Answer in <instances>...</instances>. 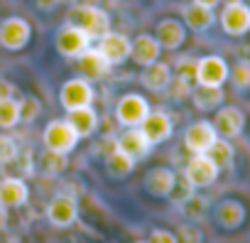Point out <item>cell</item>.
Returning a JSON list of instances; mask_svg holds the SVG:
<instances>
[{
    "label": "cell",
    "mask_w": 250,
    "mask_h": 243,
    "mask_svg": "<svg viewBox=\"0 0 250 243\" xmlns=\"http://www.w3.org/2000/svg\"><path fill=\"white\" fill-rule=\"evenodd\" d=\"M64 3H69V5H76V3H81V0H64Z\"/></svg>",
    "instance_id": "f6af8a7d"
},
{
    "label": "cell",
    "mask_w": 250,
    "mask_h": 243,
    "mask_svg": "<svg viewBox=\"0 0 250 243\" xmlns=\"http://www.w3.org/2000/svg\"><path fill=\"white\" fill-rule=\"evenodd\" d=\"M223 3H248V0H223Z\"/></svg>",
    "instance_id": "ee69618b"
},
{
    "label": "cell",
    "mask_w": 250,
    "mask_h": 243,
    "mask_svg": "<svg viewBox=\"0 0 250 243\" xmlns=\"http://www.w3.org/2000/svg\"><path fill=\"white\" fill-rule=\"evenodd\" d=\"M96 101V88L91 81L81 79V76H74V79H66L59 88V106L69 113V110H76V108H86V106H93Z\"/></svg>",
    "instance_id": "5b68a950"
},
{
    "label": "cell",
    "mask_w": 250,
    "mask_h": 243,
    "mask_svg": "<svg viewBox=\"0 0 250 243\" xmlns=\"http://www.w3.org/2000/svg\"><path fill=\"white\" fill-rule=\"evenodd\" d=\"M206 155L213 160V165H216L218 170H228V167L233 165V160H235V148H233V143H230V140L218 138V140L208 148V153H206Z\"/></svg>",
    "instance_id": "83f0119b"
},
{
    "label": "cell",
    "mask_w": 250,
    "mask_h": 243,
    "mask_svg": "<svg viewBox=\"0 0 250 243\" xmlns=\"http://www.w3.org/2000/svg\"><path fill=\"white\" fill-rule=\"evenodd\" d=\"M135 243H147V241H135Z\"/></svg>",
    "instance_id": "bcb514c9"
},
{
    "label": "cell",
    "mask_w": 250,
    "mask_h": 243,
    "mask_svg": "<svg viewBox=\"0 0 250 243\" xmlns=\"http://www.w3.org/2000/svg\"><path fill=\"white\" fill-rule=\"evenodd\" d=\"M147 243H177V236L174 231H167V228H152Z\"/></svg>",
    "instance_id": "f35d334b"
},
{
    "label": "cell",
    "mask_w": 250,
    "mask_h": 243,
    "mask_svg": "<svg viewBox=\"0 0 250 243\" xmlns=\"http://www.w3.org/2000/svg\"><path fill=\"white\" fill-rule=\"evenodd\" d=\"M76 66H79L81 79H86V81H91V84L105 79V76L113 71V66L105 62V57H103L96 47H88V49L76 59Z\"/></svg>",
    "instance_id": "e0dca14e"
},
{
    "label": "cell",
    "mask_w": 250,
    "mask_h": 243,
    "mask_svg": "<svg viewBox=\"0 0 250 243\" xmlns=\"http://www.w3.org/2000/svg\"><path fill=\"white\" fill-rule=\"evenodd\" d=\"M8 228V209L0 206V231H5Z\"/></svg>",
    "instance_id": "7bdbcfd3"
},
{
    "label": "cell",
    "mask_w": 250,
    "mask_h": 243,
    "mask_svg": "<svg viewBox=\"0 0 250 243\" xmlns=\"http://www.w3.org/2000/svg\"><path fill=\"white\" fill-rule=\"evenodd\" d=\"M179 209H182V214L189 216V219H201V216L206 214V209H208V199L194 192L184 204H179Z\"/></svg>",
    "instance_id": "1f68e13d"
},
{
    "label": "cell",
    "mask_w": 250,
    "mask_h": 243,
    "mask_svg": "<svg viewBox=\"0 0 250 243\" xmlns=\"http://www.w3.org/2000/svg\"><path fill=\"white\" fill-rule=\"evenodd\" d=\"M245 216H248V211H245L243 201H238V199H221V201L216 204V209H213L216 223H218L221 228H226V231L240 228V226L245 223Z\"/></svg>",
    "instance_id": "d6986e66"
},
{
    "label": "cell",
    "mask_w": 250,
    "mask_h": 243,
    "mask_svg": "<svg viewBox=\"0 0 250 243\" xmlns=\"http://www.w3.org/2000/svg\"><path fill=\"white\" fill-rule=\"evenodd\" d=\"M15 165L20 167V175H22V177H32V175L37 172V170H35V157H32L30 150H20Z\"/></svg>",
    "instance_id": "74e56055"
},
{
    "label": "cell",
    "mask_w": 250,
    "mask_h": 243,
    "mask_svg": "<svg viewBox=\"0 0 250 243\" xmlns=\"http://www.w3.org/2000/svg\"><path fill=\"white\" fill-rule=\"evenodd\" d=\"M191 88H194V84H189V81H184V79H179V76H172V84H169V96L174 98V101H184V98H189L191 96Z\"/></svg>",
    "instance_id": "8d00e7d4"
},
{
    "label": "cell",
    "mask_w": 250,
    "mask_h": 243,
    "mask_svg": "<svg viewBox=\"0 0 250 243\" xmlns=\"http://www.w3.org/2000/svg\"><path fill=\"white\" fill-rule=\"evenodd\" d=\"M135 170V160L128 157L125 153H120L118 148H113L110 153H105V172L113 179H125Z\"/></svg>",
    "instance_id": "484cf974"
},
{
    "label": "cell",
    "mask_w": 250,
    "mask_h": 243,
    "mask_svg": "<svg viewBox=\"0 0 250 243\" xmlns=\"http://www.w3.org/2000/svg\"><path fill=\"white\" fill-rule=\"evenodd\" d=\"M18 101H20V123H35L42 113V101L37 96H30V93H25Z\"/></svg>",
    "instance_id": "4dcf8cb0"
},
{
    "label": "cell",
    "mask_w": 250,
    "mask_h": 243,
    "mask_svg": "<svg viewBox=\"0 0 250 243\" xmlns=\"http://www.w3.org/2000/svg\"><path fill=\"white\" fill-rule=\"evenodd\" d=\"M32 40V25L22 15L0 20V47L5 52H22Z\"/></svg>",
    "instance_id": "277c9868"
},
{
    "label": "cell",
    "mask_w": 250,
    "mask_h": 243,
    "mask_svg": "<svg viewBox=\"0 0 250 243\" xmlns=\"http://www.w3.org/2000/svg\"><path fill=\"white\" fill-rule=\"evenodd\" d=\"M20 155V145L10 135H0V165H13Z\"/></svg>",
    "instance_id": "836d02e7"
},
{
    "label": "cell",
    "mask_w": 250,
    "mask_h": 243,
    "mask_svg": "<svg viewBox=\"0 0 250 243\" xmlns=\"http://www.w3.org/2000/svg\"><path fill=\"white\" fill-rule=\"evenodd\" d=\"M174 236H177V243H204V233L194 223H179Z\"/></svg>",
    "instance_id": "d590c367"
},
{
    "label": "cell",
    "mask_w": 250,
    "mask_h": 243,
    "mask_svg": "<svg viewBox=\"0 0 250 243\" xmlns=\"http://www.w3.org/2000/svg\"><path fill=\"white\" fill-rule=\"evenodd\" d=\"M66 123L79 135V140H83V138H91L98 131V113H96L93 106L76 108V110H69L66 113Z\"/></svg>",
    "instance_id": "603a6c76"
},
{
    "label": "cell",
    "mask_w": 250,
    "mask_h": 243,
    "mask_svg": "<svg viewBox=\"0 0 250 243\" xmlns=\"http://www.w3.org/2000/svg\"><path fill=\"white\" fill-rule=\"evenodd\" d=\"M213 128L218 133V138L223 140H235L240 138V133L245 131V113L238 106H221L213 115Z\"/></svg>",
    "instance_id": "8fae6325"
},
{
    "label": "cell",
    "mask_w": 250,
    "mask_h": 243,
    "mask_svg": "<svg viewBox=\"0 0 250 243\" xmlns=\"http://www.w3.org/2000/svg\"><path fill=\"white\" fill-rule=\"evenodd\" d=\"M30 199V187L22 177H3L0 179V206L20 209Z\"/></svg>",
    "instance_id": "ac0fdd59"
},
{
    "label": "cell",
    "mask_w": 250,
    "mask_h": 243,
    "mask_svg": "<svg viewBox=\"0 0 250 243\" xmlns=\"http://www.w3.org/2000/svg\"><path fill=\"white\" fill-rule=\"evenodd\" d=\"M59 3H62V0H32V5H35L40 13H52Z\"/></svg>",
    "instance_id": "60d3db41"
},
{
    "label": "cell",
    "mask_w": 250,
    "mask_h": 243,
    "mask_svg": "<svg viewBox=\"0 0 250 243\" xmlns=\"http://www.w3.org/2000/svg\"><path fill=\"white\" fill-rule=\"evenodd\" d=\"M196 5H201V8H208V10H213L216 5H221V0H194Z\"/></svg>",
    "instance_id": "b9f144b4"
},
{
    "label": "cell",
    "mask_w": 250,
    "mask_h": 243,
    "mask_svg": "<svg viewBox=\"0 0 250 243\" xmlns=\"http://www.w3.org/2000/svg\"><path fill=\"white\" fill-rule=\"evenodd\" d=\"M130 44H133L130 37H125L123 32H113V30L96 40V49L105 57L110 66H120L123 62L130 59Z\"/></svg>",
    "instance_id": "30bf717a"
},
{
    "label": "cell",
    "mask_w": 250,
    "mask_h": 243,
    "mask_svg": "<svg viewBox=\"0 0 250 243\" xmlns=\"http://www.w3.org/2000/svg\"><path fill=\"white\" fill-rule=\"evenodd\" d=\"M174 76H179V79L194 84V76H196V57H191V54L179 57V59L174 62Z\"/></svg>",
    "instance_id": "d6a6232c"
},
{
    "label": "cell",
    "mask_w": 250,
    "mask_h": 243,
    "mask_svg": "<svg viewBox=\"0 0 250 243\" xmlns=\"http://www.w3.org/2000/svg\"><path fill=\"white\" fill-rule=\"evenodd\" d=\"M216 140H218V133H216L211 120H194L184 131V148L191 155H206Z\"/></svg>",
    "instance_id": "7c38bea8"
},
{
    "label": "cell",
    "mask_w": 250,
    "mask_h": 243,
    "mask_svg": "<svg viewBox=\"0 0 250 243\" xmlns=\"http://www.w3.org/2000/svg\"><path fill=\"white\" fill-rule=\"evenodd\" d=\"M182 15H184V20H182L184 27L191 30V32H206V30H211L213 22H216V13L208 10V8H201V5H196V3L187 5Z\"/></svg>",
    "instance_id": "d4e9b609"
},
{
    "label": "cell",
    "mask_w": 250,
    "mask_h": 243,
    "mask_svg": "<svg viewBox=\"0 0 250 243\" xmlns=\"http://www.w3.org/2000/svg\"><path fill=\"white\" fill-rule=\"evenodd\" d=\"M160 54H162V47H160V42L155 40V35H147V32H143V35H138L135 40H133V44H130V59L138 64V66H150V64H155V62H160Z\"/></svg>",
    "instance_id": "44dd1931"
},
{
    "label": "cell",
    "mask_w": 250,
    "mask_h": 243,
    "mask_svg": "<svg viewBox=\"0 0 250 243\" xmlns=\"http://www.w3.org/2000/svg\"><path fill=\"white\" fill-rule=\"evenodd\" d=\"M228 81L240 93H248L250 91V59L248 57H240V59L233 62V66L228 71Z\"/></svg>",
    "instance_id": "f1b7e54d"
},
{
    "label": "cell",
    "mask_w": 250,
    "mask_h": 243,
    "mask_svg": "<svg viewBox=\"0 0 250 243\" xmlns=\"http://www.w3.org/2000/svg\"><path fill=\"white\" fill-rule=\"evenodd\" d=\"M228 71L230 64L218 57V54H206L201 59H196V76L194 84L196 86H223L228 81Z\"/></svg>",
    "instance_id": "8992f818"
},
{
    "label": "cell",
    "mask_w": 250,
    "mask_h": 243,
    "mask_svg": "<svg viewBox=\"0 0 250 243\" xmlns=\"http://www.w3.org/2000/svg\"><path fill=\"white\" fill-rule=\"evenodd\" d=\"M140 131L150 140V145L155 148V145H162V143H167L172 138L174 120H172V115L167 110H150L147 118L140 123Z\"/></svg>",
    "instance_id": "4fadbf2b"
},
{
    "label": "cell",
    "mask_w": 250,
    "mask_h": 243,
    "mask_svg": "<svg viewBox=\"0 0 250 243\" xmlns=\"http://www.w3.org/2000/svg\"><path fill=\"white\" fill-rule=\"evenodd\" d=\"M140 84H143L147 91H152V93L167 91L169 84H172V66H169L167 62H155V64L145 66V69L140 71Z\"/></svg>",
    "instance_id": "7402d4cb"
},
{
    "label": "cell",
    "mask_w": 250,
    "mask_h": 243,
    "mask_svg": "<svg viewBox=\"0 0 250 243\" xmlns=\"http://www.w3.org/2000/svg\"><path fill=\"white\" fill-rule=\"evenodd\" d=\"M15 93H18V86L13 81L0 79V101H3V98H15Z\"/></svg>",
    "instance_id": "ab89813d"
},
{
    "label": "cell",
    "mask_w": 250,
    "mask_h": 243,
    "mask_svg": "<svg viewBox=\"0 0 250 243\" xmlns=\"http://www.w3.org/2000/svg\"><path fill=\"white\" fill-rule=\"evenodd\" d=\"M66 22L79 27L81 32H86L91 37V42H96L98 37H103L105 32H110V15L105 10H101L98 5L91 3H76L71 5Z\"/></svg>",
    "instance_id": "6da1fadb"
},
{
    "label": "cell",
    "mask_w": 250,
    "mask_h": 243,
    "mask_svg": "<svg viewBox=\"0 0 250 243\" xmlns=\"http://www.w3.org/2000/svg\"><path fill=\"white\" fill-rule=\"evenodd\" d=\"M221 170L213 165V160L208 155H191L189 162L184 165V172L182 177L194 187V189H204V187H211L216 179H218Z\"/></svg>",
    "instance_id": "ba28073f"
},
{
    "label": "cell",
    "mask_w": 250,
    "mask_h": 243,
    "mask_svg": "<svg viewBox=\"0 0 250 243\" xmlns=\"http://www.w3.org/2000/svg\"><path fill=\"white\" fill-rule=\"evenodd\" d=\"M155 40L160 42L162 49L167 52H177L184 47L187 42V27L182 20L177 18H162L157 25H155Z\"/></svg>",
    "instance_id": "9a60e30c"
},
{
    "label": "cell",
    "mask_w": 250,
    "mask_h": 243,
    "mask_svg": "<svg viewBox=\"0 0 250 243\" xmlns=\"http://www.w3.org/2000/svg\"><path fill=\"white\" fill-rule=\"evenodd\" d=\"M189 98L196 110L208 113V110H218L223 106L226 93H223V86H194Z\"/></svg>",
    "instance_id": "cb8c5ba5"
},
{
    "label": "cell",
    "mask_w": 250,
    "mask_h": 243,
    "mask_svg": "<svg viewBox=\"0 0 250 243\" xmlns=\"http://www.w3.org/2000/svg\"><path fill=\"white\" fill-rule=\"evenodd\" d=\"M115 148H118L120 153H125L128 157H133L135 162L145 160V157L150 155V150H152L150 140L143 135L140 128H125V131L115 138Z\"/></svg>",
    "instance_id": "2e32d148"
},
{
    "label": "cell",
    "mask_w": 250,
    "mask_h": 243,
    "mask_svg": "<svg viewBox=\"0 0 250 243\" xmlns=\"http://www.w3.org/2000/svg\"><path fill=\"white\" fill-rule=\"evenodd\" d=\"M20 123V101L18 98H3L0 101V128L10 131Z\"/></svg>",
    "instance_id": "f546056e"
},
{
    "label": "cell",
    "mask_w": 250,
    "mask_h": 243,
    "mask_svg": "<svg viewBox=\"0 0 250 243\" xmlns=\"http://www.w3.org/2000/svg\"><path fill=\"white\" fill-rule=\"evenodd\" d=\"M177 182V172L169 170V167H152L147 170V175L143 177V187L147 194L157 197V199H167L172 187Z\"/></svg>",
    "instance_id": "ffe728a7"
},
{
    "label": "cell",
    "mask_w": 250,
    "mask_h": 243,
    "mask_svg": "<svg viewBox=\"0 0 250 243\" xmlns=\"http://www.w3.org/2000/svg\"><path fill=\"white\" fill-rule=\"evenodd\" d=\"M42 145H44V150H52V153H59V155H69V153L76 150L79 135L71 131V126L66 123V118H54L42 131Z\"/></svg>",
    "instance_id": "3957f363"
},
{
    "label": "cell",
    "mask_w": 250,
    "mask_h": 243,
    "mask_svg": "<svg viewBox=\"0 0 250 243\" xmlns=\"http://www.w3.org/2000/svg\"><path fill=\"white\" fill-rule=\"evenodd\" d=\"M150 101L143 96V93H123L115 103V120H118V126L123 128H140V123L147 118L150 113Z\"/></svg>",
    "instance_id": "7a4b0ae2"
},
{
    "label": "cell",
    "mask_w": 250,
    "mask_h": 243,
    "mask_svg": "<svg viewBox=\"0 0 250 243\" xmlns=\"http://www.w3.org/2000/svg\"><path fill=\"white\" fill-rule=\"evenodd\" d=\"M54 47L57 52L64 57V59H79L88 47H91V37L86 32H81L79 27L74 25H62L57 30V37H54Z\"/></svg>",
    "instance_id": "52a82bcc"
},
{
    "label": "cell",
    "mask_w": 250,
    "mask_h": 243,
    "mask_svg": "<svg viewBox=\"0 0 250 243\" xmlns=\"http://www.w3.org/2000/svg\"><path fill=\"white\" fill-rule=\"evenodd\" d=\"M35 167L42 172V175H49V177H57V175H64L66 167H69V155H59V153H52V150H42Z\"/></svg>",
    "instance_id": "4316f807"
},
{
    "label": "cell",
    "mask_w": 250,
    "mask_h": 243,
    "mask_svg": "<svg viewBox=\"0 0 250 243\" xmlns=\"http://www.w3.org/2000/svg\"><path fill=\"white\" fill-rule=\"evenodd\" d=\"M47 219L52 226L57 228H69L76 223L79 219V204L74 197L69 194H57L49 204H47Z\"/></svg>",
    "instance_id": "5bb4252c"
},
{
    "label": "cell",
    "mask_w": 250,
    "mask_h": 243,
    "mask_svg": "<svg viewBox=\"0 0 250 243\" xmlns=\"http://www.w3.org/2000/svg\"><path fill=\"white\" fill-rule=\"evenodd\" d=\"M218 22L228 37H245L250 32V5L248 3H226L218 15Z\"/></svg>",
    "instance_id": "9c48e42d"
},
{
    "label": "cell",
    "mask_w": 250,
    "mask_h": 243,
    "mask_svg": "<svg viewBox=\"0 0 250 243\" xmlns=\"http://www.w3.org/2000/svg\"><path fill=\"white\" fill-rule=\"evenodd\" d=\"M194 192H196V189H194L184 177H179V175H177V182H174V187H172V192H169V197H167V199H172V201L179 206V204H184Z\"/></svg>",
    "instance_id": "e575fe53"
}]
</instances>
